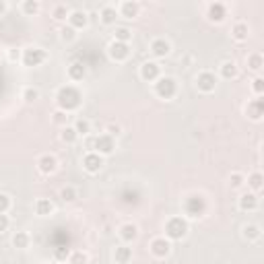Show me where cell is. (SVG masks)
Wrapping results in <instances>:
<instances>
[{"instance_id": "cell-41", "label": "cell", "mask_w": 264, "mask_h": 264, "mask_svg": "<svg viewBox=\"0 0 264 264\" xmlns=\"http://www.w3.org/2000/svg\"><path fill=\"white\" fill-rule=\"evenodd\" d=\"M54 256H56V260H58V262H62V260H66L68 256H71V252H68L66 246H58L54 250Z\"/></svg>"}, {"instance_id": "cell-25", "label": "cell", "mask_w": 264, "mask_h": 264, "mask_svg": "<svg viewBox=\"0 0 264 264\" xmlns=\"http://www.w3.org/2000/svg\"><path fill=\"white\" fill-rule=\"evenodd\" d=\"M36 213H38L39 217H48V215L54 213V204H52L48 198H38V202H36Z\"/></svg>"}, {"instance_id": "cell-33", "label": "cell", "mask_w": 264, "mask_h": 264, "mask_svg": "<svg viewBox=\"0 0 264 264\" xmlns=\"http://www.w3.org/2000/svg\"><path fill=\"white\" fill-rule=\"evenodd\" d=\"M23 13L29 15V17L38 15L39 13V2L38 0H25V2H23Z\"/></svg>"}, {"instance_id": "cell-8", "label": "cell", "mask_w": 264, "mask_h": 264, "mask_svg": "<svg viewBox=\"0 0 264 264\" xmlns=\"http://www.w3.org/2000/svg\"><path fill=\"white\" fill-rule=\"evenodd\" d=\"M196 89L200 91V93H213V91L217 89V76L209 71H204L196 76Z\"/></svg>"}, {"instance_id": "cell-44", "label": "cell", "mask_w": 264, "mask_h": 264, "mask_svg": "<svg viewBox=\"0 0 264 264\" xmlns=\"http://www.w3.org/2000/svg\"><path fill=\"white\" fill-rule=\"evenodd\" d=\"M108 134L112 136V139H113V136H120L122 134V128H120L118 124H108Z\"/></svg>"}, {"instance_id": "cell-36", "label": "cell", "mask_w": 264, "mask_h": 264, "mask_svg": "<svg viewBox=\"0 0 264 264\" xmlns=\"http://www.w3.org/2000/svg\"><path fill=\"white\" fill-rule=\"evenodd\" d=\"M23 99H25V103H33L39 99V91L33 89V87H25L23 89Z\"/></svg>"}, {"instance_id": "cell-13", "label": "cell", "mask_w": 264, "mask_h": 264, "mask_svg": "<svg viewBox=\"0 0 264 264\" xmlns=\"http://www.w3.org/2000/svg\"><path fill=\"white\" fill-rule=\"evenodd\" d=\"M246 116L250 120H254V122L262 120V116H264V101L262 99H252L246 106Z\"/></svg>"}, {"instance_id": "cell-1", "label": "cell", "mask_w": 264, "mask_h": 264, "mask_svg": "<svg viewBox=\"0 0 264 264\" xmlns=\"http://www.w3.org/2000/svg\"><path fill=\"white\" fill-rule=\"evenodd\" d=\"M81 101H83L81 91L73 85H64L58 89V93H56V103H58L60 112H66V113L81 108Z\"/></svg>"}, {"instance_id": "cell-18", "label": "cell", "mask_w": 264, "mask_h": 264, "mask_svg": "<svg viewBox=\"0 0 264 264\" xmlns=\"http://www.w3.org/2000/svg\"><path fill=\"white\" fill-rule=\"evenodd\" d=\"M120 237L124 239L126 244H132L136 237H139V227H136L134 223H124L120 227Z\"/></svg>"}, {"instance_id": "cell-14", "label": "cell", "mask_w": 264, "mask_h": 264, "mask_svg": "<svg viewBox=\"0 0 264 264\" xmlns=\"http://www.w3.org/2000/svg\"><path fill=\"white\" fill-rule=\"evenodd\" d=\"M68 25H71L75 31L76 29H85L89 25V17L85 10H73L71 15H68Z\"/></svg>"}, {"instance_id": "cell-11", "label": "cell", "mask_w": 264, "mask_h": 264, "mask_svg": "<svg viewBox=\"0 0 264 264\" xmlns=\"http://www.w3.org/2000/svg\"><path fill=\"white\" fill-rule=\"evenodd\" d=\"M101 167H103V157L101 155L91 151V153H87L83 157V169L89 171V174H99Z\"/></svg>"}, {"instance_id": "cell-10", "label": "cell", "mask_w": 264, "mask_h": 264, "mask_svg": "<svg viewBox=\"0 0 264 264\" xmlns=\"http://www.w3.org/2000/svg\"><path fill=\"white\" fill-rule=\"evenodd\" d=\"M161 76V68L157 62H143L141 64V78L147 83H155L157 78Z\"/></svg>"}, {"instance_id": "cell-37", "label": "cell", "mask_w": 264, "mask_h": 264, "mask_svg": "<svg viewBox=\"0 0 264 264\" xmlns=\"http://www.w3.org/2000/svg\"><path fill=\"white\" fill-rule=\"evenodd\" d=\"M244 184H246V176L239 174V171H233L231 178H229V186L231 188H242Z\"/></svg>"}, {"instance_id": "cell-28", "label": "cell", "mask_w": 264, "mask_h": 264, "mask_svg": "<svg viewBox=\"0 0 264 264\" xmlns=\"http://www.w3.org/2000/svg\"><path fill=\"white\" fill-rule=\"evenodd\" d=\"M13 246H15L17 250H25V248L29 246V233H27V231H17V233L13 235Z\"/></svg>"}, {"instance_id": "cell-19", "label": "cell", "mask_w": 264, "mask_h": 264, "mask_svg": "<svg viewBox=\"0 0 264 264\" xmlns=\"http://www.w3.org/2000/svg\"><path fill=\"white\" fill-rule=\"evenodd\" d=\"M85 76H87V66L83 62H73L68 66V78L71 81H83Z\"/></svg>"}, {"instance_id": "cell-23", "label": "cell", "mask_w": 264, "mask_h": 264, "mask_svg": "<svg viewBox=\"0 0 264 264\" xmlns=\"http://www.w3.org/2000/svg\"><path fill=\"white\" fill-rule=\"evenodd\" d=\"M219 75L223 76V78H235L237 76V64L233 62V60H225V62H221V66H219Z\"/></svg>"}, {"instance_id": "cell-21", "label": "cell", "mask_w": 264, "mask_h": 264, "mask_svg": "<svg viewBox=\"0 0 264 264\" xmlns=\"http://www.w3.org/2000/svg\"><path fill=\"white\" fill-rule=\"evenodd\" d=\"M118 17H120V15H118L116 6H110V4H108V6H103V8L99 10V19H101L103 25H113Z\"/></svg>"}, {"instance_id": "cell-22", "label": "cell", "mask_w": 264, "mask_h": 264, "mask_svg": "<svg viewBox=\"0 0 264 264\" xmlns=\"http://www.w3.org/2000/svg\"><path fill=\"white\" fill-rule=\"evenodd\" d=\"M113 260H116V264H128L132 260V248L118 246L116 252H113Z\"/></svg>"}, {"instance_id": "cell-31", "label": "cell", "mask_w": 264, "mask_h": 264, "mask_svg": "<svg viewBox=\"0 0 264 264\" xmlns=\"http://www.w3.org/2000/svg\"><path fill=\"white\" fill-rule=\"evenodd\" d=\"M73 128L76 130V134H78V136H85V134H89V132H91V122H89V120H85V118H78V120L75 122Z\"/></svg>"}, {"instance_id": "cell-15", "label": "cell", "mask_w": 264, "mask_h": 264, "mask_svg": "<svg viewBox=\"0 0 264 264\" xmlns=\"http://www.w3.org/2000/svg\"><path fill=\"white\" fill-rule=\"evenodd\" d=\"M149 50H151V54L155 56V58H165V56L171 52V45H169V41L157 38V39L151 41V48Z\"/></svg>"}, {"instance_id": "cell-29", "label": "cell", "mask_w": 264, "mask_h": 264, "mask_svg": "<svg viewBox=\"0 0 264 264\" xmlns=\"http://www.w3.org/2000/svg\"><path fill=\"white\" fill-rule=\"evenodd\" d=\"M130 39H132V31L128 27H116V31H113V41L128 43Z\"/></svg>"}, {"instance_id": "cell-12", "label": "cell", "mask_w": 264, "mask_h": 264, "mask_svg": "<svg viewBox=\"0 0 264 264\" xmlns=\"http://www.w3.org/2000/svg\"><path fill=\"white\" fill-rule=\"evenodd\" d=\"M38 169L41 171L43 176H50V174H54V171L58 169V159H56L54 155H50V153H45V155H41L38 159Z\"/></svg>"}, {"instance_id": "cell-26", "label": "cell", "mask_w": 264, "mask_h": 264, "mask_svg": "<svg viewBox=\"0 0 264 264\" xmlns=\"http://www.w3.org/2000/svg\"><path fill=\"white\" fill-rule=\"evenodd\" d=\"M246 182H248V186L254 190V192H260L262 186H264V178H262L260 171H254V174H250V176L246 178Z\"/></svg>"}, {"instance_id": "cell-7", "label": "cell", "mask_w": 264, "mask_h": 264, "mask_svg": "<svg viewBox=\"0 0 264 264\" xmlns=\"http://www.w3.org/2000/svg\"><path fill=\"white\" fill-rule=\"evenodd\" d=\"M108 54L113 62H124V60H128V56H130V45L122 43V41H112L108 48Z\"/></svg>"}, {"instance_id": "cell-35", "label": "cell", "mask_w": 264, "mask_h": 264, "mask_svg": "<svg viewBox=\"0 0 264 264\" xmlns=\"http://www.w3.org/2000/svg\"><path fill=\"white\" fill-rule=\"evenodd\" d=\"M60 198H62L64 202H75V200H76V190H75L73 186H64V188L60 190Z\"/></svg>"}, {"instance_id": "cell-43", "label": "cell", "mask_w": 264, "mask_h": 264, "mask_svg": "<svg viewBox=\"0 0 264 264\" xmlns=\"http://www.w3.org/2000/svg\"><path fill=\"white\" fill-rule=\"evenodd\" d=\"M54 124H58V126H66V120H68V113L66 112H54Z\"/></svg>"}, {"instance_id": "cell-3", "label": "cell", "mask_w": 264, "mask_h": 264, "mask_svg": "<svg viewBox=\"0 0 264 264\" xmlns=\"http://www.w3.org/2000/svg\"><path fill=\"white\" fill-rule=\"evenodd\" d=\"M184 213H186L190 219H198L206 213V200L202 194H190V196L184 200Z\"/></svg>"}, {"instance_id": "cell-9", "label": "cell", "mask_w": 264, "mask_h": 264, "mask_svg": "<svg viewBox=\"0 0 264 264\" xmlns=\"http://www.w3.org/2000/svg\"><path fill=\"white\" fill-rule=\"evenodd\" d=\"M149 248H151V254L155 258H165V256H169V252H171V242L167 237H155Z\"/></svg>"}, {"instance_id": "cell-24", "label": "cell", "mask_w": 264, "mask_h": 264, "mask_svg": "<svg viewBox=\"0 0 264 264\" xmlns=\"http://www.w3.org/2000/svg\"><path fill=\"white\" fill-rule=\"evenodd\" d=\"M250 36V27L246 25V23H235V25L231 27V38L235 41H246Z\"/></svg>"}, {"instance_id": "cell-40", "label": "cell", "mask_w": 264, "mask_h": 264, "mask_svg": "<svg viewBox=\"0 0 264 264\" xmlns=\"http://www.w3.org/2000/svg\"><path fill=\"white\" fill-rule=\"evenodd\" d=\"M8 209H10V198H8V194L0 192V215H6Z\"/></svg>"}, {"instance_id": "cell-48", "label": "cell", "mask_w": 264, "mask_h": 264, "mask_svg": "<svg viewBox=\"0 0 264 264\" xmlns=\"http://www.w3.org/2000/svg\"><path fill=\"white\" fill-rule=\"evenodd\" d=\"M48 264H60V262H58V260H52V262H48Z\"/></svg>"}, {"instance_id": "cell-30", "label": "cell", "mask_w": 264, "mask_h": 264, "mask_svg": "<svg viewBox=\"0 0 264 264\" xmlns=\"http://www.w3.org/2000/svg\"><path fill=\"white\" fill-rule=\"evenodd\" d=\"M60 139H62V143H66V145H73V143H76L78 134H76V130L73 128V126H64L62 132H60Z\"/></svg>"}, {"instance_id": "cell-38", "label": "cell", "mask_w": 264, "mask_h": 264, "mask_svg": "<svg viewBox=\"0 0 264 264\" xmlns=\"http://www.w3.org/2000/svg\"><path fill=\"white\" fill-rule=\"evenodd\" d=\"M68 262H71V264H87L89 256L85 254V252H73V254L68 256Z\"/></svg>"}, {"instance_id": "cell-16", "label": "cell", "mask_w": 264, "mask_h": 264, "mask_svg": "<svg viewBox=\"0 0 264 264\" xmlns=\"http://www.w3.org/2000/svg\"><path fill=\"white\" fill-rule=\"evenodd\" d=\"M227 17V6L223 2H213L209 4V19L213 23H221Z\"/></svg>"}, {"instance_id": "cell-4", "label": "cell", "mask_w": 264, "mask_h": 264, "mask_svg": "<svg viewBox=\"0 0 264 264\" xmlns=\"http://www.w3.org/2000/svg\"><path fill=\"white\" fill-rule=\"evenodd\" d=\"M155 95L159 99H174L178 95V83L171 76H159L155 81Z\"/></svg>"}, {"instance_id": "cell-32", "label": "cell", "mask_w": 264, "mask_h": 264, "mask_svg": "<svg viewBox=\"0 0 264 264\" xmlns=\"http://www.w3.org/2000/svg\"><path fill=\"white\" fill-rule=\"evenodd\" d=\"M262 66H264V60H262L260 54H250V56H248V68H250V71L258 73Z\"/></svg>"}, {"instance_id": "cell-6", "label": "cell", "mask_w": 264, "mask_h": 264, "mask_svg": "<svg viewBox=\"0 0 264 264\" xmlns=\"http://www.w3.org/2000/svg\"><path fill=\"white\" fill-rule=\"evenodd\" d=\"M113 149H116V143H113V139L110 134H99L97 139L93 141V153L106 157V155H112Z\"/></svg>"}, {"instance_id": "cell-46", "label": "cell", "mask_w": 264, "mask_h": 264, "mask_svg": "<svg viewBox=\"0 0 264 264\" xmlns=\"http://www.w3.org/2000/svg\"><path fill=\"white\" fill-rule=\"evenodd\" d=\"M21 58V54H19V50H10L8 52V60H13V62H17Z\"/></svg>"}, {"instance_id": "cell-20", "label": "cell", "mask_w": 264, "mask_h": 264, "mask_svg": "<svg viewBox=\"0 0 264 264\" xmlns=\"http://www.w3.org/2000/svg\"><path fill=\"white\" fill-rule=\"evenodd\" d=\"M139 10H141L139 2H134V0H126V2H122L118 15H122L126 19H134V17H139Z\"/></svg>"}, {"instance_id": "cell-45", "label": "cell", "mask_w": 264, "mask_h": 264, "mask_svg": "<svg viewBox=\"0 0 264 264\" xmlns=\"http://www.w3.org/2000/svg\"><path fill=\"white\" fill-rule=\"evenodd\" d=\"M8 225H10L8 215H0V233H2V231H6V229H8Z\"/></svg>"}, {"instance_id": "cell-39", "label": "cell", "mask_w": 264, "mask_h": 264, "mask_svg": "<svg viewBox=\"0 0 264 264\" xmlns=\"http://www.w3.org/2000/svg\"><path fill=\"white\" fill-rule=\"evenodd\" d=\"M68 15H71V13H68V10H66V6H64V4L54 6V10H52V17H54L56 21H64Z\"/></svg>"}, {"instance_id": "cell-2", "label": "cell", "mask_w": 264, "mask_h": 264, "mask_svg": "<svg viewBox=\"0 0 264 264\" xmlns=\"http://www.w3.org/2000/svg\"><path fill=\"white\" fill-rule=\"evenodd\" d=\"M188 235V221L184 219V217H171V219H167L165 223V237L174 239V242H178V239H184Z\"/></svg>"}, {"instance_id": "cell-34", "label": "cell", "mask_w": 264, "mask_h": 264, "mask_svg": "<svg viewBox=\"0 0 264 264\" xmlns=\"http://www.w3.org/2000/svg\"><path fill=\"white\" fill-rule=\"evenodd\" d=\"M60 38H62V41L71 43V41H75V39H76V31H75L71 25H64V27L60 29Z\"/></svg>"}, {"instance_id": "cell-47", "label": "cell", "mask_w": 264, "mask_h": 264, "mask_svg": "<svg viewBox=\"0 0 264 264\" xmlns=\"http://www.w3.org/2000/svg\"><path fill=\"white\" fill-rule=\"evenodd\" d=\"M4 10H6V2L4 0H0V15H4Z\"/></svg>"}, {"instance_id": "cell-27", "label": "cell", "mask_w": 264, "mask_h": 264, "mask_svg": "<svg viewBox=\"0 0 264 264\" xmlns=\"http://www.w3.org/2000/svg\"><path fill=\"white\" fill-rule=\"evenodd\" d=\"M242 233H244V237L248 239V242H256L262 231H260V227H258V225L250 223V225H244V231H242Z\"/></svg>"}, {"instance_id": "cell-42", "label": "cell", "mask_w": 264, "mask_h": 264, "mask_svg": "<svg viewBox=\"0 0 264 264\" xmlns=\"http://www.w3.org/2000/svg\"><path fill=\"white\" fill-rule=\"evenodd\" d=\"M252 89H254L256 95H262L264 93V78L262 76H256L254 81H252Z\"/></svg>"}, {"instance_id": "cell-17", "label": "cell", "mask_w": 264, "mask_h": 264, "mask_svg": "<svg viewBox=\"0 0 264 264\" xmlns=\"http://www.w3.org/2000/svg\"><path fill=\"white\" fill-rule=\"evenodd\" d=\"M239 209L242 211H256L258 209V196L254 192H246L239 196Z\"/></svg>"}, {"instance_id": "cell-5", "label": "cell", "mask_w": 264, "mask_h": 264, "mask_svg": "<svg viewBox=\"0 0 264 264\" xmlns=\"http://www.w3.org/2000/svg\"><path fill=\"white\" fill-rule=\"evenodd\" d=\"M45 58H48V54H45V50H41V48H27L25 52H23V56H21L23 64L29 66V68L43 64Z\"/></svg>"}]
</instances>
